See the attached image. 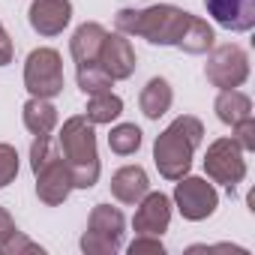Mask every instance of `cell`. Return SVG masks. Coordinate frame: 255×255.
<instances>
[{
    "instance_id": "1",
    "label": "cell",
    "mask_w": 255,
    "mask_h": 255,
    "mask_svg": "<svg viewBox=\"0 0 255 255\" xmlns=\"http://www.w3.org/2000/svg\"><path fill=\"white\" fill-rule=\"evenodd\" d=\"M192 12L174 3H153L147 9H120L114 15V27L123 36H141L150 45H174L180 42Z\"/></svg>"
},
{
    "instance_id": "2",
    "label": "cell",
    "mask_w": 255,
    "mask_h": 255,
    "mask_svg": "<svg viewBox=\"0 0 255 255\" xmlns=\"http://www.w3.org/2000/svg\"><path fill=\"white\" fill-rule=\"evenodd\" d=\"M204 138V123L192 114L174 117L153 141V162L165 180H180L192 168V156Z\"/></svg>"
},
{
    "instance_id": "3",
    "label": "cell",
    "mask_w": 255,
    "mask_h": 255,
    "mask_svg": "<svg viewBox=\"0 0 255 255\" xmlns=\"http://www.w3.org/2000/svg\"><path fill=\"white\" fill-rule=\"evenodd\" d=\"M60 153L69 165L72 174V186L75 189H90L96 186L102 165H99V150H96V132H93V123L84 114H75L69 120H63L60 126V135H57Z\"/></svg>"
},
{
    "instance_id": "4",
    "label": "cell",
    "mask_w": 255,
    "mask_h": 255,
    "mask_svg": "<svg viewBox=\"0 0 255 255\" xmlns=\"http://www.w3.org/2000/svg\"><path fill=\"white\" fill-rule=\"evenodd\" d=\"M30 168H33V177H36V198L48 207L63 204L69 198V192L75 189L69 165H66L60 147L51 141V135H33Z\"/></svg>"
},
{
    "instance_id": "5",
    "label": "cell",
    "mask_w": 255,
    "mask_h": 255,
    "mask_svg": "<svg viewBox=\"0 0 255 255\" xmlns=\"http://www.w3.org/2000/svg\"><path fill=\"white\" fill-rule=\"evenodd\" d=\"M126 219L111 204H96L87 219V231L81 234V252L84 255H117L123 243Z\"/></svg>"
},
{
    "instance_id": "6",
    "label": "cell",
    "mask_w": 255,
    "mask_h": 255,
    "mask_svg": "<svg viewBox=\"0 0 255 255\" xmlns=\"http://www.w3.org/2000/svg\"><path fill=\"white\" fill-rule=\"evenodd\" d=\"M63 57L57 48H33L24 60V87L30 96L54 99L63 93Z\"/></svg>"
},
{
    "instance_id": "7",
    "label": "cell",
    "mask_w": 255,
    "mask_h": 255,
    "mask_svg": "<svg viewBox=\"0 0 255 255\" xmlns=\"http://www.w3.org/2000/svg\"><path fill=\"white\" fill-rule=\"evenodd\" d=\"M204 171L213 183H222L228 195H234L237 183H243L246 177V159L240 144L234 138H216L204 153Z\"/></svg>"
},
{
    "instance_id": "8",
    "label": "cell",
    "mask_w": 255,
    "mask_h": 255,
    "mask_svg": "<svg viewBox=\"0 0 255 255\" xmlns=\"http://www.w3.org/2000/svg\"><path fill=\"white\" fill-rule=\"evenodd\" d=\"M174 207L180 210L183 219L204 222L207 216L216 213L219 192H216L213 183H207V177H189V174H183L180 180H174Z\"/></svg>"
},
{
    "instance_id": "9",
    "label": "cell",
    "mask_w": 255,
    "mask_h": 255,
    "mask_svg": "<svg viewBox=\"0 0 255 255\" xmlns=\"http://www.w3.org/2000/svg\"><path fill=\"white\" fill-rule=\"evenodd\" d=\"M204 75L213 87L219 90H231V87H240L246 78H249V54L228 42V45H219V48H210V57H207V66H204Z\"/></svg>"
},
{
    "instance_id": "10",
    "label": "cell",
    "mask_w": 255,
    "mask_h": 255,
    "mask_svg": "<svg viewBox=\"0 0 255 255\" xmlns=\"http://www.w3.org/2000/svg\"><path fill=\"white\" fill-rule=\"evenodd\" d=\"M27 21L39 36H60L72 21V0H30Z\"/></svg>"
},
{
    "instance_id": "11",
    "label": "cell",
    "mask_w": 255,
    "mask_h": 255,
    "mask_svg": "<svg viewBox=\"0 0 255 255\" xmlns=\"http://www.w3.org/2000/svg\"><path fill=\"white\" fill-rule=\"evenodd\" d=\"M114 81H126L135 72V48L123 33H105L102 48H99V60H96Z\"/></svg>"
},
{
    "instance_id": "12",
    "label": "cell",
    "mask_w": 255,
    "mask_h": 255,
    "mask_svg": "<svg viewBox=\"0 0 255 255\" xmlns=\"http://www.w3.org/2000/svg\"><path fill=\"white\" fill-rule=\"evenodd\" d=\"M171 225V198L165 192H147L138 201V210L132 216V228L138 234H156L162 237Z\"/></svg>"
},
{
    "instance_id": "13",
    "label": "cell",
    "mask_w": 255,
    "mask_h": 255,
    "mask_svg": "<svg viewBox=\"0 0 255 255\" xmlns=\"http://www.w3.org/2000/svg\"><path fill=\"white\" fill-rule=\"evenodd\" d=\"M207 15L231 30V33H249L255 27V0H204Z\"/></svg>"
},
{
    "instance_id": "14",
    "label": "cell",
    "mask_w": 255,
    "mask_h": 255,
    "mask_svg": "<svg viewBox=\"0 0 255 255\" xmlns=\"http://www.w3.org/2000/svg\"><path fill=\"white\" fill-rule=\"evenodd\" d=\"M150 192V177L141 165H123L111 174V195L120 204H138Z\"/></svg>"
},
{
    "instance_id": "15",
    "label": "cell",
    "mask_w": 255,
    "mask_h": 255,
    "mask_svg": "<svg viewBox=\"0 0 255 255\" xmlns=\"http://www.w3.org/2000/svg\"><path fill=\"white\" fill-rule=\"evenodd\" d=\"M105 33H108V30H105L99 21H84L81 27H75V33H72V39H69V54H72V60H75L78 66L96 63Z\"/></svg>"
},
{
    "instance_id": "16",
    "label": "cell",
    "mask_w": 255,
    "mask_h": 255,
    "mask_svg": "<svg viewBox=\"0 0 255 255\" xmlns=\"http://www.w3.org/2000/svg\"><path fill=\"white\" fill-rule=\"evenodd\" d=\"M174 102V90L168 84V78L162 75H153L144 87H141V96H138V105H141V114L147 120H159Z\"/></svg>"
},
{
    "instance_id": "17",
    "label": "cell",
    "mask_w": 255,
    "mask_h": 255,
    "mask_svg": "<svg viewBox=\"0 0 255 255\" xmlns=\"http://www.w3.org/2000/svg\"><path fill=\"white\" fill-rule=\"evenodd\" d=\"M21 120H24L30 135H51L54 126H57V108H54L51 99L30 96L21 108Z\"/></svg>"
},
{
    "instance_id": "18",
    "label": "cell",
    "mask_w": 255,
    "mask_h": 255,
    "mask_svg": "<svg viewBox=\"0 0 255 255\" xmlns=\"http://www.w3.org/2000/svg\"><path fill=\"white\" fill-rule=\"evenodd\" d=\"M213 111H216V117H219L225 126H234V123H240L243 117H252V99H249L243 90H237V87L219 90V96H216V102H213Z\"/></svg>"
},
{
    "instance_id": "19",
    "label": "cell",
    "mask_w": 255,
    "mask_h": 255,
    "mask_svg": "<svg viewBox=\"0 0 255 255\" xmlns=\"http://www.w3.org/2000/svg\"><path fill=\"white\" fill-rule=\"evenodd\" d=\"M213 42H216L213 27H210L204 18L192 15L189 24H186V30H183V36H180V42H177V48L186 51V54H207V51L213 48Z\"/></svg>"
},
{
    "instance_id": "20",
    "label": "cell",
    "mask_w": 255,
    "mask_h": 255,
    "mask_svg": "<svg viewBox=\"0 0 255 255\" xmlns=\"http://www.w3.org/2000/svg\"><path fill=\"white\" fill-rule=\"evenodd\" d=\"M120 114H123V99H120L117 93L105 90V93H93V96H87L84 117H87L93 126H99V123H111V120H117Z\"/></svg>"
},
{
    "instance_id": "21",
    "label": "cell",
    "mask_w": 255,
    "mask_h": 255,
    "mask_svg": "<svg viewBox=\"0 0 255 255\" xmlns=\"http://www.w3.org/2000/svg\"><path fill=\"white\" fill-rule=\"evenodd\" d=\"M108 147L117 156H132V153H138V147H141V129H138L135 123H117V126H111Z\"/></svg>"
},
{
    "instance_id": "22",
    "label": "cell",
    "mask_w": 255,
    "mask_h": 255,
    "mask_svg": "<svg viewBox=\"0 0 255 255\" xmlns=\"http://www.w3.org/2000/svg\"><path fill=\"white\" fill-rule=\"evenodd\" d=\"M75 78H78V87H81V93H84V96L105 93V90H111V87H114V78H111L99 63H84V66H78Z\"/></svg>"
},
{
    "instance_id": "23",
    "label": "cell",
    "mask_w": 255,
    "mask_h": 255,
    "mask_svg": "<svg viewBox=\"0 0 255 255\" xmlns=\"http://www.w3.org/2000/svg\"><path fill=\"white\" fill-rule=\"evenodd\" d=\"M45 249L39 243H33L24 231L12 228L3 240H0V255H42Z\"/></svg>"
},
{
    "instance_id": "24",
    "label": "cell",
    "mask_w": 255,
    "mask_h": 255,
    "mask_svg": "<svg viewBox=\"0 0 255 255\" xmlns=\"http://www.w3.org/2000/svg\"><path fill=\"white\" fill-rule=\"evenodd\" d=\"M18 177V150L0 141V189H6Z\"/></svg>"
},
{
    "instance_id": "25",
    "label": "cell",
    "mask_w": 255,
    "mask_h": 255,
    "mask_svg": "<svg viewBox=\"0 0 255 255\" xmlns=\"http://www.w3.org/2000/svg\"><path fill=\"white\" fill-rule=\"evenodd\" d=\"M129 255H165V246L156 234H135V240L126 246Z\"/></svg>"
},
{
    "instance_id": "26",
    "label": "cell",
    "mask_w": 255,
    "mask_h": 255,
    "mask_svg": "<svg viewBox=\"0 0 255 255\" xmlns=\"http://www.w3.org/2000/svg\"><path fill=\"white\" fill-rule=\"evenodd\" d=\"M231 129H234L231 138L240 144V150H243V153H252V150H255V117H243L240 123L231 126Z\"/></svg>"
},
{
    "instance_id": "27",
    "label": "cell",
    "mask_w": 255,
    "mask_h": 255,
    "mask_svg": "<svg viewBox=\"0 0 255 255\" xmlns=\"http://www.w3.org/2000/svg\"><path fill=\"white\" fill-rule=\"evenodd\" d=\"M12 57H15V45H12V39H9L3 21H0V66H9Z\"/></svg>"
},
{
    "instance_id": "28",
    "label": "cell",
    "mask_w": 255,
    "mask_h": 255,
    "mask_svg": "<svg viewBox=\"0 0 255 255\" xmlns=\"http://www.w3.org/2000/svg\"><path fill=\"white\" fill-rule=\"evenodd\" d=\"M15 228V219H12V213L6 210V207H0V240H3L9 231Z\"/></svg>"
}]
</instances>
